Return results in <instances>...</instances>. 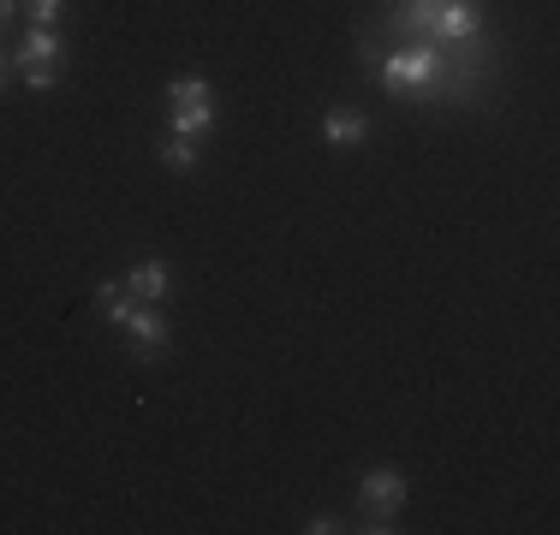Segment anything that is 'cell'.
Returning <instances> with one entry per match:
<instances>
[{
  "label": "cell",
  "mask_w": 560,
  "mask_h": 535,
  "mask_svg": "<svg viewBox=\"0 0 560 535\" xmlns=\"http://www.w3.org/2000/svg\"><path fill=\"white\" fill-rule=\"evenodd\" d=\"M358 506H364V518H370L364 530L388 535L394 518H399V506H406V476H399V471H370L364 488H358Z\"/></svg>",
  "instance_id": "7a4b0ae2"
},
{
  "label": "cell",
  "mask_w": 560,
  "mask_h": 535,
  "mask_svg": "<svg viewBox=\"0 0 560 535\" xmlns=\"http://www.w3.org/2000/svg\"><path fill=\"white\" fill-rule=\"evenodd\" d=\"M24 7H31V19H36V24H55L66 0H24Z\"/></svg>",
  "instance_id": "30bf717a"
},
{
  "label": "cell",
  "mask_w": 560,
  "mask_h": 535,
  "mask_svg": "<svg viewBox=\"0 0 560 535\" xmlns=\"http://www.w3.org/2000/svg\"><path fill=\"white\" fill-rule=\"evenodd\" d=\"M0 78H7V60H0Z\"/></svg>",
  "instance_id": "4fadbf2b"
},
{
  "label": "cell",
  "mask_w": 560,
  "mask_h": 535,
  "mask_svg": "<svg viewBox=\"0 0 560 535\" xmlns=\"http://www.w3.org/2000/svg\"><path fill=\"white\" fill-rule=\"evenodd\" d=\"M435 72H442V54H435V48H406V54H394V60L382 66V78H388L394 90H411V84H430Z\"/></svg>",
  "instance_id": "5b68a950"
},
{
  "label": "cell",
  "mask_w": 560,
  "mask_h": 535,
  "mask_svg": "<svg viewBox=\"0 0 560 535\" xmlns=\"http://www.w3.org/2000/svg\"><path fill=\"white\" fill-rule=\"evenodd\" d=\"M126 292H131V298H138V304H155V298H162V292H167V262H138V268H131V274H126Z\"/></svg>",
  "instance_id": "52a82bcc"
},
{
  "label": "cell",
  "mask_w": 560,
  "mask_h": 535,
  "mask_svg": "<svg viewBox=\"0 0 560 535\" xmlns=\"http://www.w3.org/2000/svg\"><path fill=\"white\" fill-rule=\"evenodd\" d=\"M304 530H311V535H335V530H346V524H340V518H311Z\"/></svg>",
  "instance_id": "8fae6325"
},
{
  "label": "cell",
  "mask_w": 560,
  "mask_h": 535,
  "mask_svg": "<svg viewBox=\"0 0 560 535\" xmlns=\"http://www.w3.org/2000/svg\"><path fill=\"white\" fill-rule=\"evenodd\" d=\"M60 36H55V24H36L31 36H24V48H19V72H24V84L31 90H55L60 84Z\"/></svg>",
  "instance_id": "3957f363"
},
{
  "label": "cell",
  "mask_w": 560,
  "mask_h": 535,
  "mask_svg": "<svg viewBox=\"0 0 560 535\" xmlns=\"http://www.w3.org/2000/svg\"><path fill=\"white\" fill-rule=\"evenodd\" d=\"M323 138L335 143V150H358V143L370 138V119L364 114H346V107H340V114L323 119Z\"/></svg>",
  "instance_id": "8992f818"
},
{
  "label": "cell",
  "mask_w": 560,
  "mask_h": 535,
  "mask_svg": "<svg viewBox=\"0 0 560 535\" xmlns=\"http://www.w3.org/2000/svg\"><path fill=\"white\" fill-rule=\"evenodd\" d=\"M167 96H173V131L179 138H191V143H203L209 138V126H215V107H209V78H173L167 84Z\"/></svg>",
  "instance_id": "6da1fadb"
},
{
  "label": "cell",
  "mask_w": 560,
  "mask_h": 535,
  "mask_svg": "<svg viewBox=\"0 0 560 535\" xmlns=\"http://www.w3.org/2000/svg\"><path fill=\"white\" fill-rule=\"evenodd\" d=\"M12 19V0H0V24H7Z\"/></svg>",
  "instance_id": "7c38bea8"
},
{
  "label": "cell",
  "mask_w": 560,
  "mask_h": 535,
  "mask_svg": "<svg viewBox=\"0 0 560 535\" xmlns=\"http://www.w3.org/2000/svg\"><path fill=\"white\" fill-rule=\"evenodd\" d=\"M96 298H102V310H108V321L119 328V321L131 316V298H126V280H96Z\"/></svg>",
  "instance_id": "ba28073f"
},
{
  "label": "cell",
  "mask_w": 560,
  "mask_h": 535,
  "mask_svg": "<svg viewBox=\"0 0 560 535\" xmlns=\"http://www.w3.org/2000/svg\"><path fill=\"white\" fill-rule=\"evenodd\" d=\"M119 328L131 333L126 345H131V357H143V364H155V357L167 352V321L155 316V304H131V316L119 321Z\"/></svg>",
  "instance_id": "277c9868"
},
{
  "label": "cell",
  "mask_w": 560,
  "mask_h": 535,
  "mask_svg": "<svg viewBox=\"0 0 560 535\" xmlns=\"http://www.w3.org/2000/svg\"><path fill=\"white\" fill-rule=\"evenodd\" d=\"M162 160H167L173 173H191V167H197V143L173 131V138H167V150H162Z\"/></svg>",
  "instance_id": "9c48e42d"
}]
</instances>
